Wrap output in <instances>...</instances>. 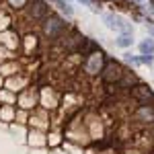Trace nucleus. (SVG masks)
Segmentation results:
<instances>
[{
  "mask_svg": "<svg viewBox=\"0 0 154 154\" xmlns=\"http://www.w3.org/2000/svg\"><path fill=\"white\" fill-rule=\"evenodd\" d=\"M66 31H68V23L62 21L58 14H48V17H45V21H43V33H45L48 39L56 41V39H60Z\"/></svg>",
  "mask_w": 154,
  "mask_h": 154,
  "instance_id": "f257e3e1",
  "label": "nucleus"
},
{
  "mask_svg": "<svg viewBox=\"0 0 154 154\" xmlns=\"http://www.w3.org/2000/svg\"><path fill=\"white\" fill-rule=\"evenodd\" d=\"M105 54L101 51V49H97L93 54H88V56H84L82 60V70L88 74V76H95V74H101L103 70V66H105Z\"/></svg>",
  "mask_w": 154,
  "mask_h": 154,
  "instance_id": "f03ea898",
  "label": "nucleus"
},
{
  "mask_svg": "<svg viewBox=\"0 0 154 154\" xmlns=\"http://www.w3.org/2000/svg\"><path fill=\"white\" fill-rule=\"evenodd\" d=\"M123 74H125V70L121 68L119 62H115V60H107L105 66H103V70H101V78H103L107 84H119L121 78H123Z\"/></svg>",
  "mask_w": 154,
  "mask_h": 154,
  "instance_id": "7ed1b4c3",
  "label": "nucleus"
},
{
  "mask_svg": "<svg viewBox=\"0 0 154 154\" xmlns=\"http://www.w3.org/2000/svg\"><path fill=\"white\" fill-rule=\"evenodd\" d=\"M131 97L140 103V105H148L150 101H154V91L144 82H136L131 86Z\"/></svg>",
  "mask_w": 154,
  "mask_h": 154,
  "instance_id": "20e7f679",
  "label": "nucleus"
},
{
  "mask_svg": "<svg viewBox=\"0 0 154 154\" xmlns=\"http://www.w3.org/2000/svg\"><path fill=\"white\" fill-rule=\"evenodd\" d=\"M49 14V6L45 0H29V17L35 21H45Z\"/></svg>",
  "mask_w": 154,
  "mask_h": 154,
  "instance_id": "39448f33",
  "label": "nucleus"
},
{
  "mask_svg": "<svg viewBox=\"0 0 154 154\" xmlns=\"http://www.w3.org/2000/svg\"><path fill=\"white\" fill-rule=\"evenodd\" d=\"M134 117L138 121H146V123H154V107L152 105H138L134 111Z\"/></svg>",
  "mask_w": 154,
  "mask_h": 154,
  "instance_id": "423d86ee",
  "label": "nucleus"
},
{
  "mask_svg": "<svg viewBox=\"0 0 154 154\" xmlns=\"http://www.w3.org/2000/svg\"><path fill=\"white\" fill-rule=\"evenodd\" d=\"M131 43H134V33H117V37H115V48L128 49V48H131Z\"/></svg>",
  "mask_w": 154,
  "mask_h": 154,
  "instance_id": "0eeeda50",
  "label": "nucleus"
},
{
  "mask_svg": "<svg viewBox=\"0 0 154 154\" xmlns=\"http://www.w3.org/2000/svg\"><path fill=\"white\" fill-rule=\"evenodd\" d=\"M140 54H144V56H154V39L152 37H146V39H142L140 41Z\"/></svg>",
  "mask_w": 154,
  "mask_h": 154,
  "instance_id": "6e6552de",
  "label": "nucleus"
},
{
  "mask_svg": "<svg viewBox=\"0 0 154 154\" xmlns=\"http://www.w3.org/2000/svg\"><path fill=\"white\" fill-rule=\"evenodd\" d=\"M51 2H54V4H56L66 17H72V14H74V11H72V6L68 4V2H64V0H51Z\"/></svg>",
  "mask_w": 154,
  "mask_h": 154,
  "instance_id": "1a4fd4ad",
  "label": "nucleus"
},
{
  "mask_svg": "<svg viewBox=\"0 0 154 154\" xmlns=\"http://www.w3.org/2000/svg\"><path fill=\"white\" fill-rule=\"evenodd\" d=\"M123 62H125V64H130V66H136V68H138V66H142V64H140V58H138V56H131L130 51H125V54H123Z\"/></svg>",
  "mask_w": 154,
  "mask_h": 154,
  "instance_id": "9d476101",
  "label": "nucleus"
},
{
  "mask_svg": "<svg viewBox=\"0 0 154 154\" xmlns=\"http://www.w3.org/2000/svg\"><path fill=\"white\" fill-rule=\"evenodd\" d=\"M138 58H140V64H144V66H152L154 64V56H144V54H140Z\"/></svg>",
  "mask_w": 154,
  "mask_h": 154,
  "instance_id": "9b49d317",
  "label": "nucleus"
},
{
  "mask_svg": "<svg viewBox=\"0 0 154 154\" xmlns=\"http://www.w3.org/2000/svg\"><path fill=\"white\" fill-rule=\"evenodd\" d=\"M78 2H82L84 6H91V11H93V12H99V11H97V6H93V0H78Z\"/></svg>",
  "mask_w": 154,
  "mask_h": 154,
  "instance_id": "f8f14e48",
  "label": "nucleus"
},
{
  "mask_svg": "<svg viewBox=\"0 0 154 154\" xmlns=\"http://www.w3.org/2000/svg\"><path fill=\"white\" fill-rule=\"evenodd\" d=\"M25 2H27V0H11V4L14 6V8H21V6L25 4Z\"/></svg>",
  "mask_w": 154,
  "mask_h": 154,
  "instance_id": "ddd939ff",
  "label": "nucleus"
},
{
  "mask_svg": "<svg viewBox=\"0 0 154 154\" xmlns=\"http://www.w3.org/2000/svg\"><path fill=\"white\" fill-rule=\"evenodd\" d=\"M146 27H148V33H150L152 39H154V23H146Z\"/></svg>",
  "mask_w": 154,
  "mask_h": 154,
  "instance_id": "4468645a",
  "label": "nucleus"
},
{
  "mask_svg": "<svg viewBox=\"0 0 154 154\" xmlns=\"http://www.w3.org/2000/svg\"><path fill=\"white\" fill-rule=\"evenodd\" d=\"M134 2H138V4H142V2H146V0H134Z\"/></svg>",
  "mask_w": 154,
  "mask_h": 154,
  "instance_id": "2eb2a0df",
  "label": "nucleus"
},
{
  "mask_svg": "<svg viewBox=\"0 0 154 154\" xmlns=\"http://www.w3.org/2000/svg\"><path fill=\"white\" fill-rule=\"evenodd\" d=\"M64 2H70V0H64Z\"/></svg>",
  "mask_w": 154,
  "mask_h": 154,
  "instance_id": "dca6fc26",
  "label": "nucleus"
}]
</instances>
